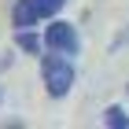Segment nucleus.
<instances>
[{
	"instance_id": "nucleus-1",
	"label": "nucleus",
	"mask_w": 129,
	"mask_h": 129,
	"mask_svg": "<svg viewBox=\"0 0 129 129\" xmlns=\"http://www.w3.org/2000/svg\"><path fill=\"white\" fill-rule=\"evenodd\" d=\"M74 78H78V70H74V63H70L67 52H52L41 59V81H44V92H48L52 100H63L70 89H74Z\"/></svg>"
},
{
	"instance_id": "nucleus-2",
	"label": "nucleus",
	"mask_w": 129,
	"mask_h": 129,
	"mask_svg": "<svg viewBox=\"0 0 129 129\" xmlns=\"http://www.w3.org/2000/svg\"><path fill=\"white\" fill-rule=\"evenodd\" d=\"M44 48H52V52H67V55H74V52L81 48V37H78V30H74V22L52 19L48 26H44Z\"/></svg>"
},
{
	"instance_id": "nucleus-3",
	"label": "nucleus",
	"mask_w": 129,
	"mask_h": 129,
	"mask_svg": "<svg viewBox=\"0 0 129 129\" xmlns=\"http://www.w3.org/2000/svg\"><path fill=\"white\" fill-rule=\"evenodd\" d=\"M11 22H15V30H33L41 22V11L33 0H15V8H11Z\"/></svg>"
},
{
	"instance_id": "nucleus-4",
	"label": "nucleus",
	"mask_w": 129,
	"mask_h": 129,
	"mask_svg": "<svg viewBox=\"0 0 129 129\" xmlns=\"http://www.w3.org/2000/svg\"><path fill=\"white\" fill-rule=\"evenodd\" d=\"M15 44H19L22 52H30V55L44 52V37H37L33 30H19V33H15Z\"/></svg>"
},
{
	"instance_id": "nucleus-5",
	"label": "nucleus",
	"mask_w": 129,
	"mask_h": 129,
	"mask_svg": "<svg viewBox=\"0 0 129 129\" xmlns=\"http://www.w3.org/2000/svg\"><path fill=\"white\" fill-rule=\"evenodd\" d=\"M103 122L114 125V129H129V114L122 107H107V111H103Z\"/></svg>"
},
{
	"instance_id": "nucleus-6",
	"label": "nucleus",
	"mask_w": 129,
	"mask_h": 129,
	"mask_svg": "<svg viewBox=\"0 0 129 129\" xmlns=\"http://www.w3.org/2000/svg\"><path fill=\"white\" fill-rule=\"evenodd\" d=\"M37 4V11H41V19H55L63 8H67V0H33Z\"/></svg>"
},
{
	"instance_id": "nucleus-7",
	"label": "nucleus",
	"mask_w": 129,
	"mask_h": 129,
	"mask_svg": "<svg viewBox=\"0 0 129 129\" xmlns=\"http://www.w3.org/2000/svg\"><path fill=\"white\" fill-rule=\"evenodd\" d=\"M125 89H129V85H125Z\"/></svg>"
}]
</instances>
